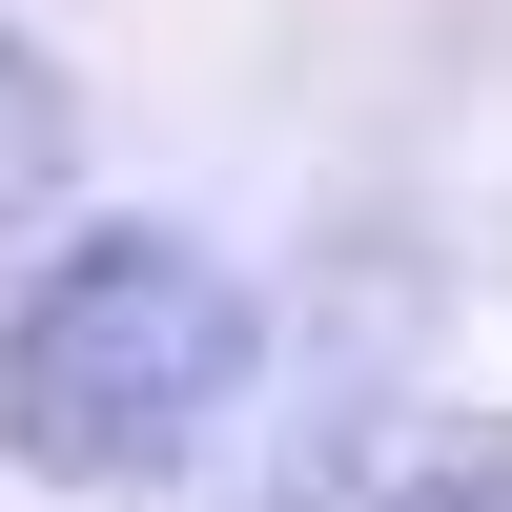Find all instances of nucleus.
<instances>
[{"instance_id": "obj_1", "label": "nucleus", "mask_w": 512, "mask_h": 512, "mask_svg": "<svg viewBox=\"0 0 512 512\" xmlns=\"http://www.w3.org/2000/svg\"><path fill=\"white\" fill-rule=\"evenodd\" d=\"M246 390V267L185 226H82L0 308V451L41 492H144L226 431Z\"/></svg>"}, {"instance_id": "obj_2", "label": "nucleus", "mask_w": 512, "mask_h": 512, "mask_svg": "<svg viewBox=\"0 0 512 512\" xmlns=\"http://www.w3.org/2000/svg\"><path fill=\"white\" fill-rule=\"evenodd\" d=\"M62 185H82V103H62V62L0 21V246L62 226Z\"/></svg>"}, {"instance_id": "obj_3", "label": "nucleus", "mask_w": 512, "mask_h": 512, "mask_svg": "<svg viewBox=\"0 0 512 512\" xmlns=\"http://www.w3.org/2000/svg\"><path fill=\"white\" fill-rule=\"evenodd\" d=\"M390 512H512V451H451V472H410Z\"/></svg>"}]
</instances>
